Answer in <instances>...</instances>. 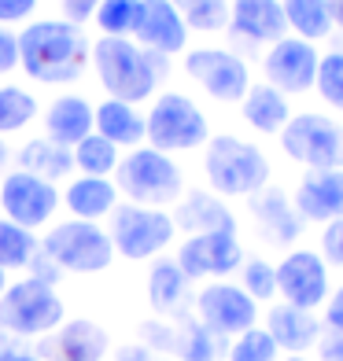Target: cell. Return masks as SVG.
I'll use <instances>...</instances> for the list:
<instances>
[{"instance_id":"1","label":"cell","mask_w":343,"mask_h":361,"mask_svg":"<svg viewBox=\"0 0 343 361\" xmlns=\"http://www.w3.org/2000/svg\"><path fill=\"white\" fill-rule=\"evenodd\" d=\"M89 63V41L78 23L44 19L30 23L19 34V67L41 81V85H63L74 81Z\"/></svg>"},{"instance_id":"2","label":"cell","mask_w":343,"mask_h":361,"mask_svg":"<svg viewBox=\"0 0 343 361\" xmlns=\"http://www.w3.org/2000/svg\"><path fill=\"white\" fill-rule=\"evenodd\" d=\"M89 52L100 85L107 89L111 100H122V104L148 100L159 89L162 74H167V56L148 52L129 37H100Z\"/></svg>"},{"instance_id":"3","label":"cell","mask_w":343,"mask_h":361,"mask_svg":"<svg viewBox=\"0 0 343 361\" xmlns=\"http://www.w3.org/2000/svg\"><path fill=\"white\" fill-rule=\"evenodd\" d=\"M114 188L126 203L137 207H159L167 210L185 195V177L181 166L174 162V155L159 152L152 144L129 147V152L119 159V170H114Z\"/></svg>"},{"instance_id":"4","label":"cell","mask_w":343,"mask_h":361,"mask_svg":"<svg viewBox=\"0 0 343 361\" xmlns=\"http://www.w3.org/2000/svg\"><path fill=\"white\" fill-rule=\"evenodd\" d=\"M203 173L210 180V192L225 200H251L255 192L270 185V159L251 140H240L233 133L210 137L203 152Z\"/></svg>"},{"instance_id":"5","label":"cell","mask_w":343,"mask_h":361,"mask_svg":"<svg viewBox=\"0 0 343 361\" xmlns=\"http://www.w3.org/2000/svg\"><path fill=\"white\" fill-rule=\"evenodd\" d=\"M63 317H67V310H63L56 288L34 281V276L8 284V291L0 295V332L11 339H44L63 324Z\"/></svg>"},{"instance_id":"6","label":"cell","mask_w":343,"mask_h":361,"mask_svg":"<svg viewBox=\"0 0 343 361\" xmlns=\"http://www.w3.org/2000/svg\"><path fill=\"white\" fill-rule=\"evenodd\" d=\"M210 140V126L207 114L188 100L185 92H162L155 96L152 111L144 114V144L159 147L167 155L177 152H195Z\"/></svg>"},{"instance_id":"7","label":"cell","mask_w":343,"mask_h":361,"mask_svg":"<svg viewBox=\"0 0 343 361\" xmlns=\"http://www.w3.org/2000/svg\"><path fill=\"white\" fill-rule=\"evenodd\" d=\"M107 236L114 243V255L129 262H148L162 255L177 236V225L170 210L159 207H137V203H119L111 214Z\"/></svg>"},{"instance_id":"8","label":"cell","mask_w":343,"mask_h":361,"mask_svg":"<svg viewBox=\"0 0 343 361\" xmlns=\"http://www.w3.org/2000/svg\"><path fill=\"white\" fill-rule=\"evenodd\" d=\"M41 251L56 262L63 273H104L114 262V243L104 225L96 221H59L41 240Z\"/></svg>"},{"instance_id":"9","label":"cell","mask_w":343,"mask_h":361,"mask_svg":"<svg viewBox=\"0 0 343 361\" xmlns=\"http://www.w3.org/2000/svg\"><path fill=\"white\" fill-rule=\"evenodd\" d=\"M281 152L306 170H343V126L329 114L299 111L281 129Z\"/></svg>"},{"instance_id":"10","label":"cell","mask_w":343,"mask_h":361,"mask_svg":"<svg viewBox=\"0 0 343 361\" xmlns=\"http://www.w3.org/2000/svg\"><path fill=\"white\" fill-rule=\"evenodd\" d=\"M277 295L288 306L318 314L325 299L332 295V273H329V262L321 258V251L296 247L277 262Z\"/></svg>"},{"instance_id":"11","label":"cell","mask_w":343,"mask_h":361,"mask_svg":"<svg viewBox=\"0 0 343 361\" xmlns=\"http://www.w3.org/2000/svg\"><path fill=\"white\" fill-rule=\"evenodd\" d=\"M185 74L218 104H240L251 89V71L236 52L225 48H195L185 56Z\"/></svg>"},{"instance_id":"12","label":"cell","mask_w":343,"mask_h":361,"mask_svg":"<svg viewBox=\"0 0 343 361\" xmlns=\"http://www.w3.org/2000/svg\"><path fill=\"white\" fill-rule=\"evenodd\" d=\"M195 321L207 324L215 336L233 339L240 332L258 324V302L251 299L240 284L229 281H210L195 295Z\"/></svg>"},{"instance_id":"13","label":"cell","mask_w":343,"mask_h":361,"mask_svg":"<svg viewBox=\"0 0 343 361\" xmlns=\"http://www.w3.org/2000/svg\"><path fill=\"white\" fill-rule=\"evenodd\" d=\"M59 203H63V195L52 180H41L26 170H11L4 177V185H0V210H4V218L30 228V233L52 221Z\"/></svg>"},{"instance_id":"14","label":"cell","mask_w":343,"mask_h":361,"mask_svg":"<svg viewBox=\"0 0 343 361\" xmlns=\"http://www.w3.org/2000/svg\"><path fill=\"white\" fill-rule=\"evenodd\" d=\"M177 266L188 281H225L243 266V243L236 233H200L185 236L177 247Z\"/></svg>"},{"instance_id":"15","label":"cell","mask_w":343,"mask_h":361,"mask_svg":"<svg viewBox=\"0 0 343 361\" xmlns=\"http://www.w3.org/2000/svg\"><path fill=\"white\" fill-rule=\"evenodd\" d=\"M318 59L321 52L310 41L303 37H281L277 44H270L266 52V85L281 89L284 96H299V92H310L314 89V78H318Z\"/></svg>"},{"instance_id":"16","label":"cell","mask_w":343,"mask_h":361,"mask_svg":"<svg viewBox=\"0 0 343 361\" xmlns=\"http://www.w3.org/2000/svg\"><path fill=\"white\" fill-rule=\"evenodd\" d=\"M107 350H111V339L104 328L89 317H74V321H63L44 339H37L34 354L41 361H104Z\"/></svg>"},{"instance_id":"17","label":"cell","mask_w":343,"mask_h":361,"mask_svg":"<svg viewBox=\"0 0 343 361\" xmlns=\"http://www.w3.org/2000/svg\"><path fill=\"white\" fill-rule=\"evenodd\" d=\"M133 37H137L140 48H148V52L177 56V52H185V44H188V26L170 0H140Z\"/></svg>"},{"instance_id":"18","label":"cell","mask_w":343,"mask_h":361,"mask_svg":"<svg viewBox=\"0 0 343 361\" xmlns=\"http://www.w3.org/2000/svg\"><path fill=\"white\" fill-rule=\"evenodd\" d=\"M291 207L303 221L329 225L343 218V170H306L291 195Z\"/></svg>"},{"instance_id":"19","label":"cell","mask_w":343,"mask_h":361,"mask_svg":"<svg viewBox=\"0 0 343 361\" xmlns=\"http://www.w3.org/2000/svg\"><path fill=\"white\" fill-rule=\"evenodd\" d=\"M229 30L255 44H277L288 37V19L281 0H229Z\"/></svg>"},{"instance_id":"20","label":"cell","mask_w":343,"mask_h":361,"mask_svg":"<svg viewBox=\"0 0 343 361\" xmlns=\"http://www.w3.org/2000/svg\"><path fill=\"white\" fill-rule=\"evenodd\" d=\"M174 225L188 236L200 233H236V214L225 207L222 195L215 192H185L181 200L174 203Z\"/></svg>"},{"instance_id":"21","label":"cell","mask_w":343,"mask_h":361,"mask_svg":"<svg viewBox=\"0 0 343 361\" xmlns=\"http://www.w3.org/2000/svg\"><path fill=\"white\" fill-rule=\"evenodd\" d=\"M251 218L258 221V233H263L266 243H277V247H288V243H296L299 233H303V218L296 214V207H291V200L281 192V188H263L255 192L251 200Z\"/></svg>"},{"instance_id":"22","label":"cell","mask_w":343,"mask_h":361,"mask_svg":"<svg viewBox=\"0 0 343 361\" xmlns=\"http://www.w3.org/2000/svg\"><path fill=\"white\" fill-rule=\"evenodd\" d=\"M263 328L273 336V343L281 347V354H306V350L318 347L321 317H314L310 310H296L288 302H277V306H270Z\"/></svg>"},{"instance_id":"23","label":"cell","mask_w":343,"mask_h":361,"mask_svg":"<svg viewBox=\"0 0 343 361\" xmlns=\"http://www.w3.org/2000/svg\"><path fill=\"white\" fill-rule=\"evenodd\" d=\"M119 188H114L111 177H85L78 173L67 192H63V207L71 210V218L78 221H96L100 225V218H111L114 207H119Z\"/></svg>"},{"instance_id":"24","label":"cell","mask_w":343,"mask_h":361,"mask_svg":"<svg viewBox=\"0 0 343 361\" xmlns=\"http://www.w3.org/2000/svg\"><path fill=\"white\" fill-rule=\"evenodd\" d=\"M92 114H96V107L89 100H81V96H59L44 111V133H48V140L74 147L92 133Z\"/></svg>"},{"instance_id":"25","label":"cell","mask_w":343,"mask_h":361,"mask_svg":"<svg viewBox=\"0 0 343 361\" xmlns=\"http://www.w3.org/2000/svg\"><path fill=\"white\" fill-rule=\"evenodd\" d=\"M92 133L111 140L119 152L122 147H140L144 144V114L137 111V104H122V100H111L107 96L92 114Z\"/></svg>"},{"instance_id":"26","label":"cell","mask_w":343,"mask_h":361,"mask_svg":"<svg viewBox=\"0 0 343 361\" xmlns=\"http://www.w3.org/2000/svg\"><path fill=\"white\" fill-rule=\"evenodd\" d=\"M188 299H192V281L181 273V266H177L174 258L155 262L152 273H148V302H152L155 314L177 317V314H185Z\"/></svg>"},{"instance_id":"27","label":"cell","mask_w":343,"mask_h":361,"mask_svg":"<svg viewBox=\"0 0 343 361\" xmlns=\"http://www.w3.org/2000/svg\"><path fill=\"white\" fill-rule=\"evenodd\" d=\"M240 114L255 133H281V129L288 126V118H291V104H288V96L281 89L258 81V85H251L248 96L240 100Z\"/></svg>"},{"instance_id":"28","label":"cell","mask_w":343,"mask_h":361,"mask_svg":"<svg viewBox=\"0 0 343 361\" xmlns=\"http://www.w3.org/2000/svg\"><path fill=\"white\" fill-rule=\"evenodd\" d=\"M19 170H26V173H34V177L52 180V185H56V180H63V177L74 170V155H71V147H63V144L48 140V137L26 140L23 152H19Z\"/></svg>"},{"instance_id":"29","label":"cell","mask_w":343,"mask_h":361,"mask_svg":"<svg viewBox=\"0 0 343 361\" xmlns=\"http://www.w3.org/2000/svg\"><path fill=\"white\" fill-rule=\"evenodd\" d=\"M229 347V339L215 336L207 324H200L195 317L177 324V336H174V354L177 361H218Z\"/></svg>"},{"instance_id":"30","label":"cell","mask_w":343,"mask_h":361,"mask_svg":"<svg viewBox=\"0 0 343 361\" xmlns=\"http://www.w3.org/2000/svg\"><path fill=\"white\" fill-rule=\"evenodd\" d=\"M288 30H296V37L303 41H321L332 34V8L329 0H281Z\"/></svg>"},{"instance_id":"31","label":"cell","mask_w":343,"mask_h":361,"mask_svg":"<svg viewBox=\"0 0 343 361\" xmlns=\"http://www.w3.org/2000/svg\"><path fill=\"white\" fill-rule=\"evenodd\" d=\"M74 155V170L85 173V177H114V170H119V147H114L111 140H104L100 133H89L81 144L71 147Z\"/></svg>"},{"instance_id":"32","label":"cell","mask_w":343,"mask_h":361,"mask_svg":"<svg viewBox=\"0 0 343 361\" xmlns=\"http://www.w3.org/2000/svg\"><path fill=\"white\" fill-rule=\"evenodd\" d=\"M41 251V240L30 228L15 225L8 218H0V269H26L30 258Z\"/></svg>"},{"instance_id":"33","label":"cell","mask_w":343,"mask_h":361,"mask_svg":"<svg viewBox=\"0 0 343 361\" xmlns=\"http://www.w3.org/2000/svg\"><path fill=\"white\" fill-rule=\"evenodd\" d=\"M181 11V19L188 30L200 34H218L229 26V0H170Z\"/></svg>"},{"instance_id":"34","label":"cell","mask_w":343,"mask_h":361,"mask_svg":"<svg viewBox=\"0 0 343 361\" xmlns=\"http://www.w3.org/2000/svg\"><path fill=\"white\" fill-rule=\"evenodd\" d=\"M37 100L19 85H0V137L4 133H19L34 122Z\"/></svg>"},{"instance_id":"35","label":"cell","mask_w":343,"mask_h":361,"mask_svg":"<svg viewBox=\"0 0 343 361\" xmlns=\"http://www.w3.org/2000/svg\"><path fill=\"white\" fill-rule=\"evenodd\" d=\"M225 357L229 361H281V347L273 343V336L263 324H255V328H248V332L229 339Z\"/></svg>"},{"instance_id":"36","label":"cell","mask_w":343,"mask_h":361,"mask_svg":"<svg viewBox=\"0 0 343 361\" xmlns=\"http://www.w3.org/2000/svg\"><path fill=\"white\" fill-rule=\"evenodd\" d=\"M92 15H96V26L104 30V37H133L140 0H100V8Z\"/></svg>"},{"instance_id":"37","label":"cell","mask_w":343,"mask_h":361,"mask_svg":"<svg viewBox=\"0 0 343 361\" xmlns=\"http://www.w3.org/2000/svg\"><path fill=\"white\" fill-rule=\"evenodd\" d=\"M314 89H318V96H321L329 107L343 111V48H336V52H325V56L318 59Z\"/></svg>"},{"instance_id":"38","label":"cell","mask_w":343,"mask_h":361,"mask_svg":"<svg viewBox=\"0 0 343 361\" xmlns=\"http://www.w3.org/2000/svg\"><path fill=\"white\" fill-rule=\"evenodd\" d=\"M240 288L248 291L255 302L277 299V266H270L266 258H243V266H240Z\"/></svg>"},{"instance_id":"39","label":"cell","mask_w":343,"mask_h":361,"mask_svg":"<svg viewBox=\"0 0 343 361\" xmlns=\"http://www.w3.org/2000/svg\"><path fill=\"white\" fill-rule=\"evenodd\" d=\"M174 336H177V324H167V321H144L140 324V343L148 350L174 354Z\"/></svg>"},{"instance_id":"40","label":"cell","mask_w":343,"mask_h":361,"mask_svg":"<svg viewBox=\"0 0 343 361\" xmlns=\"http://www.w3.org/2000/svg\"><path fill=\"white\" fill-rule=\"evenodd\" d=\"M321 258L329 262V269H343V218L321 228Z\"/></svg>"},{"instance_id":"41","label":"cell","mask_w":343,"mask_h":361,"mask_svg":"<svg viewBox=\"0 0 343 361\" xmlns=\"http://www.w3.org/2000/svg\"><path fill=\"white\" fill-rule=\"evenodd\" d=\"M26 273L34 276V281L48 284V288H56V284H59V276H63V269H59V266H56V262L48 258L44 251H37L34 258H30V266H26Z\"/></svg>"},{"instance_id":"42","label":"cell","mask_w":343,"mask_h":361,"mask_svg":"<svg viewBox=\"0 0 343 361\" xmlns=\"http://www.w3.org/2000/svg\"><path fill=\"white\" fill-rule=\"evenodd\" d=\"M19 67V34L0 26V74H11Z\"/></svg>"},{"instance_id":"43","label":"cell","mask_w":343,"mask_h":361,"mask_svg":"<svg viewBox=\"0 0 343 361\" xmlns=\"http://www.w3.org/2000/svg\"><path fill=\"white\" fill-rule=\"evenodd\" d=\"M318 357L321 361H343V332H336V328H321V336H318Z\"/></svg>"},{"instance_id":"44","label":"cell","mask_w":343,"mask_h":361,"mask_svg":"<svg viewBox=\"0 0 343 361\" xmlns=\"http://www.w3.org/2000/svg\"><path fill=\"white\" fill-rule=\"evenodd\" d=\"M34 8H37V0H0V26L30 19V15H34Z\"/></svg>"},{"instance_id":"45","label":"cell","mask_w":343,"mask_h":361,"mask_svg":"<svg viewBox=\"0 0 343 361\" xmlns=\"http://www.w3.org/2000/svg\"><path fill=\"white\" fill-rule=\"evenodd\" d=\"M325 314H321V328H336L343 332V288H332V295L325 299Z\"/></svg>"},{"instance_id":"46","label":"cell","mask_w":343,"mask_h":361,"mask_svg":"<svg viewBox=\"0 0 343 361\" xmlns=\"http://www.w3.org/2000/svg\"><path fill=\"white\" fill-rule=\"evenodd\" d=\"M59 4H63L67 23H85V19H92V11L100 8V0H59Z\"/></svg>"},{"instance_id":"47","label":"cell","mask_w":343,"mask_h":361,"mask_svg":"<svg viewBox=\"0 0 343 361\" xmlns=\"http://www.w3.org/2000/svg\"><path fill=\"white\" fill-rule=\"evenodd\" d=\"M0 361H41V357L34 350H23L19 343L8 336V339H0Z\"/></svg>"},{"instance_id":"48","label":"cell","mask_w":343,"mask_h":361,"mask_svg":"<svg viewBox=\"0 0 343 361\" xmlns=\"http://www.w3.org/2000/svg\"><path fill=\"white\" fill-rule=\"evenodd\" d=\"M114 361H155V357H152V350L144 347V343H129V347H119Z\"/></svg>"},{"instance_id":"49","label":"cell","mask_w":343,"mask_h":361,"mask_svg":"<svg viewBox=\"0 0 343 361\" xmlns=\"http://www.w3.org/2000/svg\"><path fill=\"white\" fill-rule=\"evenodd\" d=\"M329 8H332V26L343 30V0H329Z\"/></svg>"},{"instance_id":"50","label":"cell","mask_w":343,"mask_h":361,"mask_svg":"<svg viewBox=\"0 0 343 361\" xmlns=\"http://www.w3.org/2000/svg\"><path fill=\"white\" fill-rule=\"evenodd\" d=\"M8 291V269H0V295Z\"/></svg>"},{"instance_id":"51","label":"cell","mask_w":343,"mask_h":361,"mask_svg":"<svg viewBox=\"0 0 343 361\" xmlns=\"http://www.w3.org/2000/svg\"><path fill=\"white\" fill-rule=\"evenodd\" d=\"M8 162V147H4V140H0V166Z\"/></svg>"},{"instance_id":"52","label":"cell","mask_w":343,"mask_h":361,"mask_svg":"<svg viewBox=\"0 0 343 361\" xmlns=\"http://www.w3.org/2000/svg\"><path fill=\"white\" fill-rule=\"evenodd\" d=\"M284 361H310V357H306V354H288Z\"/></svg>"}]
</instances>
